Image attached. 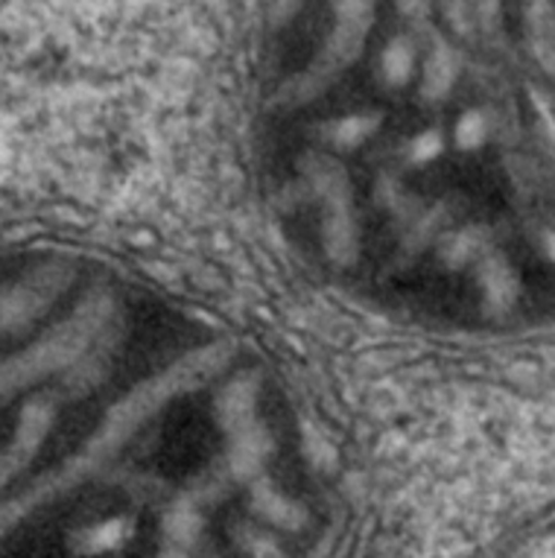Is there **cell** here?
<instances>
[{"instance_id": "277c9868", "label": "cell", "mask_w": 555, "mask_h": 558, "mask_svg": "<svg viewBox=\"0 0 555 558\" xmlns=\"http://www.w3.org/2000/svg\"><path fill=\"white\" fill-rule=\"evenodd\" d=\"M483 290L485 302L497 304L500 311L515 299V278H511L509 266L503 264L500 257H492V260L483 264Z\"/></svg>"}, {"instance_id": "ba28073f", "label": "cell", "mask_w": 555, "mask_h": 558, "mask_svg": "<svg viewBox=\"0 0 555 558\" xmlns=\"http://www.w3.org/2000/svg\"><path fill=\"white\" fill-rule=\"evenodd\" d=\"M330 3H334L337 21L372 27V0H330Z\"/></svg>"}, {"instance_id": "7a4b0ae2", "label": "cell", "mask_w": 555, "mask_h": 558, "mask_svg": "<svg viewBox=\"0 0 555 558\" xmlns=\"http://www.w3.org/2000/svg\"><path fill=\"white\" fill-rule=\"evenodd\" d=\"M456 53L447 45H436L424 64V97L438 100L445 97L456 83Z\"/></svg>"}, {"instance_id": "52a82bcc", "label": "cell", "mask_w": 555, "mask_h": 558, "mask_svg": "<svg viewBox=\"0 0 555 558\" xmlns=\"http://www.w3.org/2000/svg\"><path fill=\"white\" fill-rule=\"evenodd\" d=\"M485 132H488V126H485L483 114H480V111H464L462 118H459V123H456V132H454L456 147L464 149V153L483 147Z\"/></svg>"}, {"instance_id": "30bf717a", "label": "cell", "mask_w": 555, "mask_h": 558, "mask_svg": "<svg viewBox=\"0 0 555 558\" xmlns=\"http://www.w3.org/2000/svg\"><path fill=\"white\" fill-rule=\"evenodd\" d=\"M398 7H401L403 15H424L427 12V0H398Z\"/></svg>"}, {"instance_id": "9c48e42d", "label": "cell", "mask_w": 555, "mask_h": 558, "mask_svg": "<svg viewBox=\"0 0 555 558\" xmlns=\"http://www.w3.org/2000/svg\"><path fill=\"white\" fill-rule=\"evenodd\" d=\"M442 147H445V144H442V135H438L436 129H433V132H421V135L410 144V158L412 161H419V165L421 161H433V158L442 153Z\"/></svg>"}, {"instance_id": "3957f363", "label": "cell", "mask_w": 555, "mask_h": 558, "mask_svg": "<svg viewBox=\"0 0 555 558\" xmlns=\"http://www.w3.org/2000/svg\"><path fill=\"white\" fill-rule=\"evenodd\" d=\"M219 407V418H222V424H226L228 430L231 433H240L246 430L249 424V412H252V389L249 386H243V380H237L231 389H226V395H222V401H217Z\"/></svg>"}, {"instance_id": "8992f818", "label": "cell", "mask_w": 555, "mask_h": 558, "mask_svg": "<svg viewBox=\"0 0 555 558\" xmlns=\"http://www.w3.org/2000/svg\"><path fill=\"white\" fill-rule=\"evenodd\" d=\"M374 129H377V118H369V114H351V118H342L337 120V123H330L328 141L342 149L360 147L365 137L372 135Z\"/></svg>"}, {"instance_id": "6da1fadb", "label": "cell", "mask_w": 555, "mask_h": 558, "mask_svg": "<svg viewBox=\"0 0 555 558\" xmlns=\"http://www.w3.org/2000/svg\"><path fill=\"white\" fill-rule=\"evenodd\" d=\"M412 71H415V47L407 36H395L381 53L383 83L391 85V88H401V85L410 83Z\"/></svg>"}, {"instance_id": "5b68a950", "label": "cell", "mask_w": 555, "mask_h": 558, "mask_svg": "<svg viewBox=\"0 0 555 558\" xmlns=\"http://www.w3.org/2000/svg\"><path fill=\"white\" fill-rule=\"evenodd\" d=\"M266 450H269V439L255 427L237 433V445L231 448V462L237 471H255L257 465H264Z\"/></svg>"}]
</instances>
